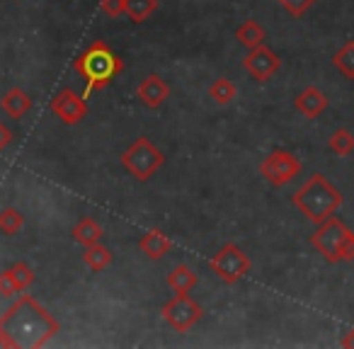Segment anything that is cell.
Instances as JSON below:
<instances>
[{"mask_svg":"<svg viewBox=\"0 0 354 349\" xmlns=\"http://www.w3.org/2000/svg\"><path fill=\"white\" fill-rule=\"evenodd\" d=\"M209 270L214 272V276L221 284L231 286L250 272V257L236 243H226V245H221L214 252V257L209 260Z\"/></svg>","mask_w":354,"mask_h":349,"instance_id":"obj_6","label":"cell"},{"mask_svg":"<svg viewBox=\"0 0 354 349\" xmlns=\"http://www.w3.org/2000/svg\"><path fill=\"white\" fill-rule=\"evenodd\" d=\"M61 325L30 294H22L0 315V334L8 349H39L59 334Z\"/></svg>","mask_w":354,"mask_h":349,"instance_id":"obj_1","label":"cell"},{"mask_svg":"<svg viewBox=\"0 0 354 349\" xmlns=\"http://www.w3.org/2000/svg\"><path fill=\"white\" fill-rule=\"evenodd\" d=\"M167 97H170V85H167L165 80H162V75H158V73H148L136 88V100L146 109L162 107V104L167 102Z\"/></svg>","mask_w":354,"mask_h":349,"instance_id":"obj_11","label":"cell"},{"mask_svg":"<svg viewBox=\"0 0 354 349\" xmlns=\"http://www.w3.org/2000/svg\"><path fill=\"white\" fill-rule=\"evenodd\" d=\"M119 162H122L124 170H127L131 178H136L138 182H148V180L165 165V153H162L151 138L141 136L122 153Z\"/></svg>","mask_w":354,"mask_h":349,"instance_id":"obj_5","label":"cell"},{"mask_svg":"<svg viewBox=\"0 0 354 349\" xmlns=\"http://www.w3.org/2000/svg\"><path fill=\"white\" fill-rule=\"evenodd\" d=\"M0 107H3V112L10 114L12 119H22L32 109V97L22 88H10L0 100Z\"/></svg>","mask_w":354,"mask_h":349,"instance_id":"obj_14","label":"cell"},{"mask_svg":"<svg viewBox=\"0 0 354 349\" xmlns=\"http://www.w3.org/2000/svg\"><path fill=\"white\" fill-rule=\"evenodd\" d=\"M12 138H15V136H12V131L6 126V124L0 122V153H3L8 146H10V143H12Z\"/></svg>","mask_w":354,"mask_h":349,"instance_id":"obj_28","label":"cell"},{"mask_svg":"<svg viewBox=\"0 0 354 349\" xmlns=\"http://www.w3.org/2000/svg\"><path fill=\"white\" fill-rule=\"evenodd\" d=\"M236 93H238L236 85H233L228 78H223V75L209 85V97H212L218 107H226V104H231L233 100H236Z\"/></svg>","mask_w":354,"mask_h":349,"instance_id":"obj_19","label":"cell"},{"mask_svg":"<svg viewBox=\"0 0 354 349\" xmlns=\"http://www.w3.org/2000/svg\"><path fill=\"white\" fill-rule=\"evenodd\" d=\"M83 262L88 270L93 272H104L114 262V255L109 247H104L102 243H95V245H85L83 250Z\"/></svg>","mask_w":354,"mask_h":349,"instance_id":"obj_17","label":"cell"},{"mask_svg":"<svg viewBox=\"0 0 354 349\" xmlns=\"http://www.w3.org/2000/svg\"><path fill=\"white\" fill-rule=\"evenodd\" d=\"M243 66H245V70L250 73L252 80L267 83V80L274 78V73L281 68V59L267 44H260V46H255V49H248L245 59H243Z\"/></svg>","mask_w":354,"mask_h":349,"instance_id":"obj_9","label":"cell"},{"mask_svg":"<svg viewBox=\"0 0 354 349\" xmlns=\"http://www.w3.org/2000/svg\"><path fill=\"white\" fill-rule=\"evenodd\" d=\"M15 294H20L15 286V281H12L10 272H0V296H6V299H12Z\"/></svg>","mask_w":354,"mask_h":349,"instance_id":"obj_27","label":"cell"},{"mask_svg":"<svg viewBox=\"0 0 354 349\" xmlns=\"http://www.w3.org/2000/svg\"><path fill=\"white\" fill-rule=\"evenodd\" d=\"M167 286H170L175 294H189V291L197 286V274H194V270L189 265L180 262V265L172 267L170 274H167Z\"/></svg>","mask_w":354,"mask_h":349,"instance_id":"obj_15","label":"cell"},{"mask_svg":"<svg viewBox=\"0 0 354 349\" xmlns=\"http://www.w3.org/2000/svg\"><path fill=\"white\" fill-rule=\"evenodd\" d=\"M301 160L291 151H272L265 160L260 162V175L272 185V187H284L294 178H299Z\"/></svg>","mask_w":354,"mask_h":349,"instance_id":"obj_8","label":"cell"},{"mask_svg":"<svg viewBox=\"0 0 354 349\" xmlns=\"http://www.w3.org/2000/svg\"><path fill=\"white\" fill-rule=\"evenodd\" d=\"M279 6L284 8L291 17H304L306 12L315 6V0H279Z\"/></svg>","mask_w":354,"mask_h":349,"instance_id":"obj_25","label":"cell"},{"mask_svg":"<svg viewBox=\"0 0 354 349\" xmlns=\"http://www.w3.org/2000/svg\"><path fill=\"white\" fill-rule=\"evenodd\" d=\"M100 10L112 20H117L124 15V0H100Z\"/></svg>","mask_w":354,"mask_h":349,"instance_id":"obj_26","label":"cell"},{"mask_svg":"<svg viewBox=\"0 0 354 349\" xmlns=\"http://www.w3.org/2000/svg\"><path fill=\"white\" fill-rule=\"evenodd\" d=\"M158 10V0H124V12L131 17V22H146Z\"/></svg>","mask_w":354,"mask_h":349,"instance_id":"obj_20","label":"cell"},{"mask_svg":"<svg viewBox=\"0 0 354 349\" xmlns=\"http://www.w3.org/2000/svg\"><path fill=\"white\" fill-rule=\"evenodd\" d=\"M328 104H330L328 95H325L323 90L313 88V85L304 88L294 97V107L299 109V112L304 114L306 119H318L320 114H323L325 109H328Z\"/></svg>","mask_w":354,"mask_h":349,"instance_id":"obj_12","label":"cell"},{"mask_svg":"<svg viewBox=\"0 0 354 349\" xmlns=\"http://www.w3.org/2000/svg\"><path fill=\"white\" fill-rule=\"evenodd\" d=\"M236 39L241 41V44L245 46V49H255V46L265 44L267 32H265V27H262L260 22L245 20V22H243V25L236 30Z\"/></svg>","mask_w":354,"mask_h":349,"instance_id":"obj_18","label":"cell"},{"mask_svg":"<svg viewBox=\"0 0 354 349\" xmlns=\"http://www.w3.org/2000/svg\"><path fill=\"white\" fill-rule=\"evenodd\" d=\"M138 250H141L148 260H160V257H165L167 252L172 250V240L162 231L151 228V231L143 233V238L138 240Z\"/></svg>","mask_w":354,"mask_h":349,"instance_id":"obj_13","label":"cell"},{"mask_svg":"<svg viewBox=\"0 0 354 349\" xmlns=\"http://www.w3.org/2000/svg\"><path fill=\"white\" fill-rule=\"evenodd\" d=\"M342 202H344L342 192L325 175H320V172L310 175L304 182V187L291 194V204L313 223H320L328 216H333L342 207Z\"/></svg>","mask_w":354,"mask_h":349,"instance_id":"obj_3","label":"cell"},{"mask_svg":"<svg viewBox=\"0 0 354 349\" xmlns=\"http://www.w3.org/2000/svg\"><path fill=\"white\" fill-rule=\"evenodd\" d=\"M328 146L335 155H352L354 153V133L349 131V129H337V131H333V136H330Z\"/></svg>","mask_w":354,"mask_h":349,"instance_id":"obj_22","label":"cell"},{"mask_svg":"<svg viewBox=\"0 0 354 349\" xmlns=\"http://www.w3.org/2000/svg\"><path fill=\"white\" fill-rule=\"evenodd\" d=\"M8 272H10L12 281H15V286H17V291H20V294L35 284V270H32L27 262H15V265H12Z\"/></svg>","mask_w":354,"mask_h":349,"instance_id":"obj_24","label":"cell"},{"mask_svg":"<svg viewBox=\"0 0 354 349\" xmlns=\"http://www.w3.org/2000/svg\"><path fill=\"white\" fill-rule=\"evenodd\" d=\"M333 66L347 80H354V41H344L342 49H337V54L333 56Z\"/></svg>","mask_w":354,"mask_h":349,"instance_id":"obj_21","label":"cell"},{"mask_svg":"<svg viewBox=\"0 0 354 349\" xmlns=\"http://www.w3.org/2000/svg\"><path fill=\"white\" fill-rule=\"evenodd\" d=\"M310 245L330 265L354 260V233L337 216H328L325 221L315 223V231L310 236Z\"/></svg>","mask_w":354,"mask_h":349,"instance_id":"obj_4","label":"cell"},{"mask_svg":"<svg viewBox=\"0 0 354 349\" xmlns=\"http://www.w3.org/2000/svg\"><path fill=\"white\" fill-rule=\"evenodd\" d=\"M73 68L85 80L83 97L88 100L93 93L104 90L124 70V61L109 49L104 41H93L83 54L75 56Z\"/></svg>","mask_w":354,"mask_h":349,"instance_id":"obj_2","label":"cell"},{"mask_svg":"<svg viewBox=\"0 0 354 349\" xmlns=\"http://www.w3.org/2000/svg\"><path fill=\"white\" fill-rule=\"evenodd\" d=\"M73 240L75 243H80V245H95V243H100L102 240V236H104V231H102V226H100L95 218H90V216H85V218H80L78 223L73 226Z\"/></svg>","mask_w":354,"mask_h":349,"instance_id":"obj_16","label":"cell"},{"mask_svg":"<svg viewBox=\"0 0 354 349\" xmlns=\"http://www.w3.org/2000/svg\"><path fill=\"white\" fill-rule=\"evenodd\" d=\"M160 315L172 330L187 332V330H192L202 320L204 308L189 294H175V299H170L160 308Z\"/></svg>","mask_w":354,"mask_h":349,"instance_id":"obj_7","label":"cell"},{"mask_svg":"<svg viewBox=\"0 0 354 349\" xmlns=\"http://www.w3.org/2000/svg\"><path fill=\"white\" fill-rule=\"evenodd\" d=\"M22 226H25V216L15 207H6L0 211V233L15 236V233L22 231Z\"/></svg>","mask_w":354,"mask_h":349,"instance_id":"obj_23","label":"cell"},{"mask_svg":"<svg viewBox=\"0 0 354 349\" xmlns=\"http://www.w3.org/2000/svg\"><path fill=\"white\" fill-rule=\"evenodd\" d=\"M339 347L344 349H354V330H347V332L339 337Z\"/></svg>","mask_w":354,"mask_h":349,"instance_id":"obj_29","label":"cell"},{"mask_svg":"<svg viewBox=\"0 0 354 349\" xmlns=\"http://www.w3.org/2000/svg\"><path fill=\"white\" fill-rule=\"evenodd\" d=\"M51 112H54L64 124L75 126V124L83 122L85 114H88V102H85L83 95H78L75 90L64 88L51 97Z\"/></svg>","mask_w":354,"mask_h":349,"instance_id":"obj_10","label":"cell"}]
</instances>
